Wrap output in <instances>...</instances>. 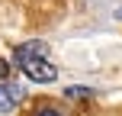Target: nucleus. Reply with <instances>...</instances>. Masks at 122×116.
Wrapping results in <instances>:
<instances>
[{"instance_id": "7ed1b4c3", "label": "nucleus", "mask_w": 122, "mask_h": 116, "mask_svg": "<svg viewBox=\"0 0 122 116\" xmlns=\"http://www.w3.org/2000/svg\"><path fill=\"white\" fill-rule=\"evenodd\" d=\"M36 116H61V113H58V110H48V106H45V110H39Z\"/></svg>"}, {"instance_id": "f03ea898", "label": "nucleus", "mask_w": 122, "mask_h": 116, "mask_svg": "<svg viewBox=\"0 0 122 116\" xmlns=\"http://www.w3.org/2000/svg\"><path fill=\"white\" fill-rule=\"evenodd\" d=\"M16 100H23V90H19V87H13V84H0V113L13 110V103H16Z\"/></svg>"}, {"instance_id": "20e7f679", "label": "nucleus", "mask_w": 122, "mask_h": 116, "mask_svg": "<svg viewBox=\"0 0 122 116\" xmlns=\"http://www.w3.org/2000/svg\"><path fill=\"white\" fill-rule=\"evenodd\" d=\"M0 74H6V65H3V61H0Z\"/></svg>"}, {"instance_id": "f257e3e1", "label": "nucleus", "mask_w": 122, "mask_h": 116, "mask_svg": "<svg viewBox=\"0 0 122 116\" xmlns=\"http://www.w3.org/2000/svg\"><path fill=\"white\" fill-rule=\"evenodd\" d=\"M13 61L23 68V74H26L29 81L45 84V81H55V77H58L55 65L45 58V45H42V42H26V45H19V49L13 52Z\"/></svg>"}]
</instances>
